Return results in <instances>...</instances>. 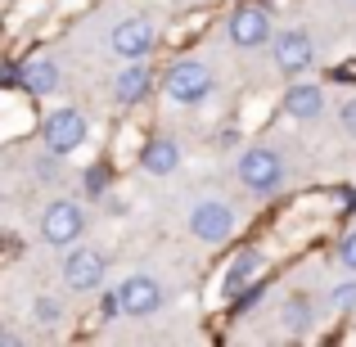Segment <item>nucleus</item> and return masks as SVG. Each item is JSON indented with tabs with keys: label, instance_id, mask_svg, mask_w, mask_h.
Segmentation results:
<instances>
[{
	"label": "nucleus",
	"instance_id": "nucleus-1",
	"mask_svg": "<svg viewBox=\"0 0 356 347\" xmlns=\"http://www.w3.org/2000/svg\"><path fill=\"white\" fill-rule=\"evenodd\" d=\"M239 181H243V190H252V194H275L280 185H284V158H280L275 149H266V145L243 149Z\"/></svg>",
	"mask_w": 356,
	"mask_h": 347
},
{
	"label": "nucleus",
	"instance_id": "nucleus-2",
	"mask_svg": "<svg viewBox=\"0 0 356 347\" xmlns=\"http://www.w3.org/2000/svg\"><path fill=\"white\" fill-rule=\"evenodd\" d=\"M163 90H167V99H172V104H199V99H208L212 95V72H208V63H199V59L172 63V68H167V77H163Z\"/></svg>",
	"mask_w": 356,
	"mask_h": 347
},
{
	"label": "nucleus",
	"instance_id": "nucleus-3",
	"mask_svg": "<svg viewBox=\"0 0 356 347\" xmlns=\"http://www.w3.org/2000/svg\"><path fill=\"white\" fill-rule=\"evenodd\" d=\"M81 230H86V212H81V203L59 199V203H50V208H45V217H41L45 243H54V248H68V243L81 239Z\"/></svg>",
	"mask_w": 356,
	"mask_h": 347
},
{
	"label": "nucleus",
	"instance_id": "nucleus-4",
	"mask_svg": "<svg viewBox=\"0 0 356 347\" xmlns=\"http://www.w3.org/2000/svg\"><path fill=\"white\" fill-rule=\"evenodd\" d=\"M190 234L203 243H226L230 234H235V212H230V203L221 199H203L190 208Z\"/></svg>",
	"mask_w": 356,
	"mask_h": 347
},
{
	"label": "nucleus",
	"instance_id": "nucleus-5",
	"mask_svg": "<svg viewBox=\"0 0 356 347\" xmlns=\"http://www.w3.org/2000/svg\"><path fill=\"white\" fill-rule=\"evenodd\" d=\"M86 118L77 113V108H54L50 118H45V149L50 154H72V149H81L86 145Z\"/></svg>",
	"mask_w": 356,
	"mask_h": 347
},
{
	"label": "nucleus",
	"instance_id": "nucleus-6",
	"mask_svg": "<svg viewBox=\"0 0 356 347\" xmlns=\"http://www.w3.org/2000/svg\"><path fill=\"white\" fill-rule=\"evenodd\" d=\"M118 307L127 316H154L158 307H163V284H158L154 275H127L118 284Z\"/></svg>",
	"mask_w": 356,
	"mask_h": 347
},
{
	"label": "nucleus",
	"instance_id": "nucleus-7",
	"mask_svg": "<svg viewBox=\"0 0 356 347\" xmlns=\"http://www.w3.org/2000/svg\"><path fill=\"white\" fill-rule=\"evenodd\" d=\"M108 45L122 54V59H149L158 45V32L149 18H122L113 27V36H108Z\"/></svg>",
	"mask_w": 356,
	"mask_h": 347
},
{
	"label": "nucleus",
	"instance_id": "nucleus-8",
	"mask_svg": "<svg viewBox=\"0 0 356 347\" xmlns=\"http://www.w3.org/2000/svg\"><path fill=\"white\" fill-rule=\"evenodd\" d=\"M63 284H68L72 293L99 289L104 284V257H99L95 248H72L68 257H63Z\"/></svg>",
	"mask_w": 356,
	"mask_h": 347
},
{
	"label": "nucleus",
	"instance_id": "nucleus-9",
	"mask_svg": "<svg viewBox=\"0 0 356 347\" xmlns=\"http://www.w3.org/2000/svg\"><path fill=\"white\" fill-rule=\"evenodd\" d=\"M230 41H235L239 50H261V45L270 41V18H266V9L239 5L235 14H230Z\"/></svg>",
	"mask_w": 356,
	"mask_h": 347
},
{
	"label": "nucleus",
	"instance_id": "nucleus-10",
	"mask_svg": "<svg viewBox=\"0 0 356 347\" xmlns=\"http://www.w3.org/2000/svg\"><path fill=\"white\" fill-rule=\"evenodd\" d=\"M312 59H316V41L302 27H289V32L275 36V68L280 72H302V68H312Z\"/></svg>",
	"mask_w": 356,
	"mask_h": 347
},
{
	"label": "nucleus",
	"instance_id": "nucleus-11",
	"mask_svg": "<svg viewBox=\"0 0 356 347\" xmlns=\"http://www.w3.org/2000/svg\"><path fill=\"white\" fill-rule=\"evenodd\" d=\"M154 90V72L145 68V59H127V68L118 72V81H113V95H118V104H145V95Z\"/></svg>",
	"mask_w": 356,
	"mask_h": 347
},
{
	"label": "nucleus",
	"instance_id": "nucleus-12",
	"mask_svg": "<svg viewBox=\"0 0 356 347\" xmlns=\"http://www.w3.org/2000/svg\"><path fill=\"white\" fill-rule=\"evenodd\" d=\"M280 108H284L289 118H298V122H312V118H321V113H325V90H321V86H312V81H298V86H289V90H284Z\"/></svg>",
	"mask_w": 356,
	"mask_h": 347
},
{
	"label": "nucleus",
	"instance_id": "nucleus-13",
	"mask_svg": "<svg viewBox=\"0 0 356 347\" xmlns=\"http://www.w3.org/2000/svg\"><path fill=\"white\" fill-rule=\"evenodd\" d=\"M145 172H154V176H172L176 167H181V145H176L172 136H158V140H149L145 145Z\"/></svg>",
	"mask_w": 356,
	"mask_h": 347
},
{
	"label": "nucleus",
	"instance_id": "nucleus-14",
	"mask_svg": "<svg viewBox=\"0 0 356 347\" xmlns=\"http://www.w3.org/2000/svg\"><path fill=\"white\" fill-rule=\"evenodd\" d=\"M18 81H23L27 95H50V90L59 86V63L54 59H27L23 72H18Z\"/></svg>",
	"mask_w": 356,
	"mask_h": 347
},
{
	"label": "nucleus",
	"instance_id": "nucleus-15",
	"mask_svg": "<svg viewBox=\"0 0 356 347\" xmlns=\"http://www.w3.org/2000/svg\"><path fill=\"white\" fill-rule=\"evenodd\" d=\"M261 271V252L257 248H243L235 261H230V271H226V298H239L243 289L252 284V275Z\"/></svg>",
	"mask_w": 356,
	"mask_h": 347
},
{
	"label": "nucleus",
	"instance_id": "nucleus-16",
	"mask_svg": "<svg viewBox=\"0 0 356 347\" xmlns=\"http://www.w3.org/2000/svg\"><path fill=\"white\" fill-rule=\"evenodd\" d=\"M284 316H289V330H307V302L302 298H293V302L284 307Z\"/></svg>",
	"mask_w": 356,
	"mask_h": 347
},
{
	"label": "nucleus",
	"instance_id": "nucleus-17",
	"mask_svg": "<svg viewBox=\"0 0 356 347\" xmlns=\"http://www.w3.org/2000/svg\"><path fill=\"white\" fill-rule=\"evenodd\" d=\"M36 321L41 325H59V302H54V298H41V302H36Z\"/></svg>",
	"mask_w": 356,
	"mask_h": 347
},
{
	"label": "nucleus",
	"instance_id": "nucleus-18",
	"mask_svg": "<svg viewBox=\"0 0 356 347\" xmlns=\"http://www.w3.org/2000/svg\"><path fill=\"white\" fill-rule=\"evenodd\" d=\"M54 158H59V154H50V158H41V163H36V181H45V185L59 181V176H54Z\"/></svg>",
	"mask_w": 356,
	"mask_h": 347
},
{
	"label": "nucleus",
	"instance_id": "nucleus-19",
	"mask_svg": "<svg viewBox=\"0 0 356 347\" xmlns=\"http://www.w3.org/2000/svg\"><path fill=\"white\" fill-rule=\"evenodd\" d=\"M339 257H343V266H348V271H356V230L348 234V239H343V248H339Z\"/></svg>",
	"mask_w": 356,
	"mask_h": 347
},
{
	"label": "nucleus",
	"instance_id": "nucleus-20",
	"mask_svg": "<svg viewBox=\"0 0 356 347\" xmlns=\"http://www.w3.org/2000/svg\"><path fill=\"white\" fill-rule=\"evenodd\" d=\"M334 307H356V284H339V289H334Z\"/></svg>",
	"mask_w": 356,
	"mask_h": 347
},
{
	"label": "nucleus",
	"instance_id": "nucleus-21",
	"mask_svg": "<svg viewBox=\"0 0 356 347\" xmlns=\"http://www.w3.org/2000/svg\"><path fill=\"white\" fill-rule=\"evenodd\" d=\"M343 127L356 136V99H352V104H343Z\"/></svg>",
	"mask_w": 356,
	"mask_h": 347
},
{
	"label": "nucleus",
	"instance_id": "nucleus-22",
	"mask_svg": "<svg viewBox=\"0 0 356 347\" xmlns=\"http://www.w3.org/2000/svg\"><path fill=\"white\" fill-rule=\"evenodd\" d=\"M86 190H90V194H104V176H99V172H90V181H86Z\"/></svg>",
	"mask_w": 356,
	"mask_h": 347
},
{
	"label": "nucleus",
	"instance_id": "nucleus-23",
	"mask_svg": "<svg viewBox=\"0 0 356 347\" xmlns=\"http://www.w3.org/2000/svg\"><path fill=\"white\" fill-rule=\"evenodd\" d=\"M0 343H18V334L14 330H0Z\"/></svg>",
	"mask_w": 356,
	"mask_h": 347
}]
</instances>
